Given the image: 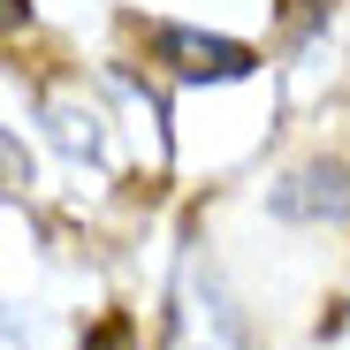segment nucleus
I'll return each instance as SVG.
<instances>
[{"label": "nucleus", "instance_id": "nucleus-1", "mask_svg": "<svg viewBox=\"0 0 350 350\" xmlns=\"http://www.w3.org/2000/svg\"><path fill=\"white\" fill-rule=\"evenodd\" d=\"M152 53L167 62V77H183V84L252 77V46H237V38H206V31H152Z\"/></svg>", "mask_w": 350, "mask_h": 350}, {"label": "nucleus", "instance_id": "nucleus-2", "mask_svg": "<svg viewBox=\"0 0 350 350\" xmlns=\"http://www.w3.org/2000/svg\"><path fill=\"white\" fill-rule=\"evenodd\" d=\"M274 213H289V221L350 213V175H342L335 160H312V167H297V175H289V183L274 191Z\"/></svg>", "mask_w": 350, "mask_h": 350}, {"label": "nucleus", "instance_id": "nucleus-3", "mask_svg": "<svg viewBox=\"0 0 350 350\" xmlns=\"http://www.w3.org/2000/svg\"><path fill=\"white\" fill-rule=\"evenodd\" d=\"M84 350H130V320H99Z\"/></svg>", "mask_w": 350, "mask_h": 350}]
</instances>
